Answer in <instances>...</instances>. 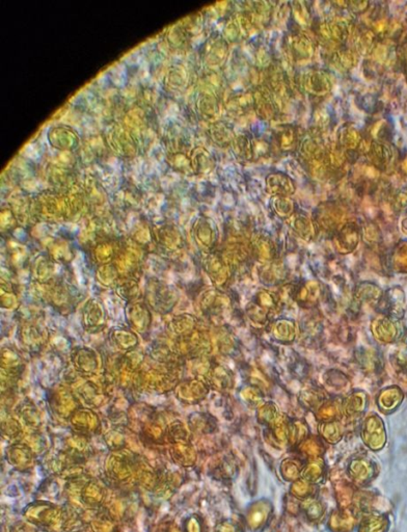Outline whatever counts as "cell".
Listing matches in <instances>:
<instances>
[{
	"instance_id": "6da1fadb",
	"label": "cell",
	"mask_w": 407,
	"mask_h": 532,
	"mask_svg": "<svg viewBox=\"0 0 407 532\" xmlns=\"http://www.w3.org/2000/svg\"><path fill=\"white\" fill-rule=\"evenodd\" d=\"M353 25L345 18L323 20L318 24V34L325 41L337 46H344L351 36Z\"/></svg>"
},
{
	"instance_id": "7a4b0ae2",
	"label": "cell",
	"mask_w": 407,
	"mask_h": 532,
	"mask_svg": "<svg viewBox=\"0 0 407 532\" xmlns=\"http://www.w3.org/2000/svg\"><path fill=\"white\" fill-rule=\"evenodd\" d=\"M300 87L313 97H325L333 89L331 76L322 69L311 68L300 75Z\"/></svg>"
},
{
	"instance_id": "3957f363",
	"label": "cell",
	"mask_w": 407,
	"mask_h": 532,
	"mask_svg": "<svg viewBox=\"0 0 407 532\" xmlns=\"http://www.w3.org/2000/svg\"><path fill=\"white\" fill-rule=\"evenodd\" d=\"M368 162L370 164L377 169L380 172H388L396 164V148L390 142H377L371 140L367 153Z\"/></svg>"
},
{
	"instance_id": "277c9868",
	"label": "cell",
	"mask_w": 407,
	"mask_h": 532,
	"mask_svg": "<svg viewBox=\"0 0 407 532\" xmlns=\"http://www.w3.org/2000/svg\"><path fill=\"white\" fill-rule=\"evenodd\" d=\"M286 50L292 62L305 64L314 58L316 46L308 34L293 32L286 43Z\"/></svg>"
},
{
	"instance_id": "5b68a950",
	"label": "cell",
	"mask_w": 407,
	"mask_h": 532,
	"mask_svg": "<svg viewBox=\"0 0 407 532\" xmlns=\"http://www.w3.org/2000/svg\"><path fill=\"white\" fill-rule=\"evenodd\" d=\"M254 97V111L259 119L263 121H272L278 116V109L274 101L272 91L265 85H261L252 92Z\"/></svg>"
},
{
	"instance_id": "8992f818",
	"label": "cell",
	"mask_w": 407,
	"mask_h": 532,
	"mask_svg": "<svg viewBox=\"0 0 407 532\" xmlns=\"http://www.w3.org/2000/svg\"><path fill=\"white\" fill-rule=\"evenodd\" d=\"M296 183L282 172L270 173L265 178V191L274 197H292L296 193Z\"/></svg>"
},
{
	"instance_id": "52a82bcc",
	"label": "cell",
	"mask_w": 407,
	"mask_h": 532,
	"mask_svg": "<svg viewBox=\"0 0 407 532\" xmlns=\"http://www.w3.org/2000/svg\"><path fill=\"white\" fill-rule=\"evenodd\" d=\"M299 155L307 166L324 162L327 146L322 144L318 136H308L302 138L298 147Z\"/></svg>"
},
{
	"instance_id": "ba28073f",
	"label": "cell",
	"mask_w": 407,
	"mask_h": 532,
	"mask_svg": "<svg viewBox=\"0 0 407 532\" xmlns=\"http://www.w3.org/2000/svg\"><path fill=\"white\" fill-rule=\"evenodd\" d=\"M363 140L361 130L353 124H343L338 130L337 144L346 152L360 150Z\"/></svg>"
},
{
	"instance_id": "9c48e42d",
	"label": "cell",
	"mask_w": 407,
	"mask_h": 532,
	"mask_svg": "<svg viewBox=\"0 0 407 532\" xmlns=\"http://www.w3.org/2000/svg\"><path fill=\"white\" fill-rule=\"evenodd\" d=\"M301 140L302 138L299 136L298 129L290 124L278 126L274 134L276 146L283 152H294L298 150Z\"/></svg>"
},
{
	"instance_id": "30bf717a",
	"label": "cell",
	"mask_w": 407,
	"mask_h": 532,
	"mask_svg": "<svg viewBox=\"0 0 407 532\" xmlns=\"http://www.w3.org/2000/svg\"><path fill=\"white\" fill-rule=\"evenodd\" d=\"M346 162H347L346 151L342 149L337 142L335 145H331V146H327L324 164L327 173L339 172L346 166Z\"/></svg>"
},
{
	"instance_id": "8fae6325",
	"label": "cell",
	"mask_w": 407,
	"mask_h": 532,
	"mask_svg": "<svg viewBox=\"0 0 407 532\" xmlns=\"http://www.w3.org/2000/svg\"><path fill=\"white\" fill-rule=\"evenodd\" d=\"M360 53L354 48L348 47H339L333 53L331 61L336 66L343 70H351L359 63Z\"/></svg>"
},
{
	"instance_id": "7c38bea8",
	"label": "cell",
	"mask_w": 407,
	"mask_h": 532,
	"mask_svg": "<svg viewBox=\"0 0 407 532\" xmlns=\"http://www.w3.org/2000/svg\"><path fill=\"white\" fill-rule=\"evenodd\" d=\"M272 11L274 8L272 3L267 1H252L250 3V11L248 13L250 14L258 28L261 30V28L266 25L272 18Z\"/></svg>"
},
{
	"instance_id": "4fadbf2b",
	"label": "cell",
	"mask_w": 407,
	"mask_h": 532,
	"mask_svg": "<svg viewBox=\"0 0 407 532\" xmlns=\"http://www.w3.org/2000/svg\"><path fill=\"white\" fill-rule=\"evenodd\" d=\"M290 10L295 23L300 28H309L312 26V13L308 3L305 1H292L290 3Z\"/></svg>"
},
{
	"instance_id": "5bb4252c",
	"label": "cell",
	"mask_w": 407,
	"mask_h": 532,
	"mask_svg": "<svg viewBox=\"0 0 407 532\" xmlns=\"http://www.w3.org/2000/svg\"><path fill=\"white\" fill-rule=\"evenodd\" d=\"M270 204L272 210L282 217H290L295 210V203L291 197H274Z\"/></svg>"
},
{
	"instance_id": "9a60e30c",
	"label": "cell",
	"mask_w": 407,
	"mask_h": 532,
	"mask_svg": "<svg viewBox=\"0 0 407 532\" xmlns=\"http://www.w3.org/2000/svg\"><path fill=\"white\" fill-rule=\"evenodd\" d=\"M370 138L377 142H390L392 129L386 120H380L372 125L369 134Z\"/></svg>"
},
{
	"instance_id": "2e32d148",
	"label": "cell",
	"mask_w": 407,
	"mask_h": 532,
	"mask_svg": "<svg viewBox=\"0 0 407 532\" xmlns=\"http://www.w3.org/2000/svg\"><path fill=\"white\" fill-rule=\"evenodd\" d=\"M236 150L241 158L252 162V138L248 136H239L236 138Z\"/></svg>"
},
{
	"instance_id": "e0dca14e",
	"label": "cell",
	"mask_w": 407,
	"mask_h": 532,
	"mask_svg": "<svg viewBox=\"0 0 407 532\" xmlns=\"http://www.w3.org/2000/svg\"><path fill=\"white\" fill-rule=\"evenodd\" d=\"M270 145L263 138H252V160L263 158L270 153Z\"/></svg>"
},
{
	"instance_id": "ac0fdd59",
	"label": "cell",
	"mask_w": 407,
	"mask_h": 532,
	"mask_svg": "<svg viewBox=\"0 0 407 532\" xmlns=\"http://www.w3.org/2000/svg\"><path fill=\"white\" fill-rule=\"evenodd\" d=\"M346 7L354 15H363L369 10L370 3L368 1H349V3H346Z\"/></svg>"
},
{
	"instance_id": "d6986e66",
	"label": "cell",
	"mask_w": 407,
	"mask_h": 532,
	"mask_svg": "<svg viewBox=\"0 0 407 532\" xmlns=\"http://www.w3.org/2000/svg\"><path fill=\"white\" fill-rule=\"evenodd\" d=\"M400 58L403 69H404L405 75L407 77V41L403 43L402 48H401L400 51Z\"/></svg>"
},
{
	"instance_id": "ffe728a7",
	"label": "cell",
	"mask_w": 407,
	"mask_h": 532,
	"mask_svg": "<svg viewBox=\"0 0 407 532\" xmlns=\"http://www.w3.org/2000/svg\"><path fill=\"white\" fill-rule=\"evenodd\" d=\"M400 167L401 170H402L405 174H407V157H404V158L401 160Z\"/></svg>"
}]
</instances>
